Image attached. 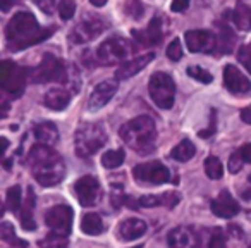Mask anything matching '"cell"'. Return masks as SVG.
Wrapping results in <instances>:
<instances>
[{"instance_id": "40", "label": "cell", "mask_w": 251, "mask_h": 248, "mask_svg": "<svg viewBox=\"0 0 251 248\" xmlns=\"http://www.w3.org/2000/svg\"><path fill=\"white\" fill-rule=\"evenodd\" d=\"M208 248H227L226 238L222 236V233H220V231H215V233H213L212 240H210Z\"/></svg>"}, {"instance_id": "37", "label": "cell", "mask_w": 251, "mask_h": 248, "mask_svg": "<svg viewBox=\"0 0 251 248\" xmlns=\"http://www.w3.org/2000/svg\"><path fill=\"white\" fill-rule=\"evenodd\" d=\"M237 59H239V62L251 73V43L250 45L241 47L239 54H237Z\"/></svg>"}, {"instance_id": "41", "label": "cell", "mask_w": 251, "mask_h": 248, "mask_svg": "<svg viewBox=\"0 0 251 248\" xmlns=\"http://www.w3.org/2000/svg\"><path fill=\"white\" fill-rule=\"evenodd\" d=\"M35 4L45 14H53V11H55V0H35Z\"/></svg>"}, {"instance_id": "33", "label": "cell", "mask_w": 251, "mask_h": 248, "mask_svg": "<svg viewBox=\"0 0 251 248\" xmlns=\"http://www.w3.org/2000/svg\"><path fill=\"white\" fill-rule=\"evenodd\" d=\"M7 207L9 210L16 212L21 209V188L19 186H12L7 192Z\"/></svg>"}, {"instance_id": "39", "label": "cell", "mask_w": 251, "mask_h": 248, "mask_svg": "<svg viewBox=\"0 0 251 248\" xmlns=\"http://www.w3.org/2000/svg\"><path fill=\"white\" fill-rule=\"evenodd\" d=\"M244 161H243V155H241V152H234L232 155H230L229 159V171L232 172V174H236V172L241 171V167H243Z\"/></svg>"}, {"instance_id": "14", "label": "cell", "mask_w": 251, "mask_h": 248, "mask_svg": "<svg viewBox=\"0 0 251 248\" xmlns=\"http://www.w3.org/2000/svg\"><path fill=\"white\" fill-rule=\"evenodd\" d=\"M224 84L234 95H244L251 91V81L232 64L226 66L224 69Z\"/></svg>"}, {"instance_id": "6", "label": "cell", "mask_w": 251, "mask_h": 248, "mask_svg": "<svg viewBox=\"0 0 251 248\" xmlns=\"http://www.w3.org/2000/svg\"><path fill=\"white\" fill-rule=\"evenodd\" d=\"M150 97L160 109H171L176 98V83L167 73H155L148 83Z\"/></svg>"}, {"instance_id": "45", "label": "cell", "mask_w": 251, "mask_h": 248, "mask_svg": "<svg viewBox=\"0 0 251 248\" xmlns=\"http://www.w3.org/2000/svg\"><path fill=\"white\" fill-rule=\"evenodd\" d=\"M241 119H243L246 124H251V105H248L246 109L241 110Z\"/></svg>"}, {"instance_id": "27", "label": "cell", "mask_w": 251, "mask_h": 248, "mask_svg": "<svg viewBox=\"0 0 251 248\" xmlns=\"http://www.w3.org/2000/svg\"><path fill=\"white\" fill-rule=\"evenodd\" d=\"M196 154V148L193 145V141L189 140H182L179 141V145H176L171 152V157L177 162H188L189 159H193V155Z\"/></svg>"}, {"instance_id": "28", "label": "cell", "mask_w": 251, "mask_h": 248, "mask_svg": "<svg viewBox=\"0 0 251 248\" xmlns=\"http://www.w3.org/2000/svg\"><path fill=\"white\" fill-rule=\"evenodd\" d=\"M0 236H2V240H4L5 243L12 245V247H16V248H28V243H26L25 240L16 236V231L11 222L0 224Z\"/></svg>"}, {"instance_id": "2", "label": "cell", "mask_w": 251, "mask_h": 248, "mask_svg": "<svg viewBox=\"0 0 251 248\" xmlns=\"http://www.w3.org/2000/svg\"><path fill=\"white\" fill-rule=\"evenodd\" d=\"M28 165L42 186H55L64 179L66 165L55 150L49 145H35L28 154Z\"/></svg>"}, {"instance_id": "18", "label": "cell", "mask_w": 251, "mask_h": 248, "mask_svg": "<svg viewBox=\"0 0 251 248\" xmlns=\"http://www.w3.org/2000/svg\"><path fill=\"white\" fill-rule=\"evenodd\" d=\"M171 248H198V238L188 226H177L167 236Z\"/></svg>"}, {"instance_id": "31", "label": "cell", "mask_w": 251, "mask_h": 248, "mask_svg": "<svg viewBox=\"0 0 251 248\" xmlns=\"http://www.w3.org/2000/svg\"><path fill=\"white\" fill-rule=\"evenodd\" d=\"M205 172L210 179H220L224 176V167H222V162L219 161L217 157H208L205 161Z\"/></svg>"}, {"instance_id": "22", "label": "cell", "mask_w": 251, "mask_h": 248, "mask_svg": "<svg viewBox=\"0 0 251 248\" xmlns=\"http://www.w3.org/2000/svg\"><path fill=\"white\" fill-rule=\"evenodd\" d=\"M33 133H35V138L40 143L49 145V147L59 140V130H57V126L53 122H40V124L35 126Z\"/></svg>"}, {"instance_id": "38", "label": "cell", "mask_w": 251, "mask_h": 248, "mask_svg": "<svg viewBox=\"0 0 251 248\" xmlns=\"http://www.w3.org/2000/svg\"><path fill=\"white\" fill-rule=\"evenodd\" d=\"M164 207V198L162 195H145L140 198V207Z\"/></svg>"}, {"instance_id": "24", "label": "cell", "mask_w": 251, "mask_h": 248, "mask_svg": "<svg viewBox=\"0 0 251 248\" xmlns=\"http://www.w3.org/2000/svg\"><path fill=\"white\" fill-rule=\"evenodd\" d=\"M33 207H35V192H33V188H28V200H26V203L21 207V212H19V219H21V224L26 231L36 229V222L33 219Z\"/></svg>"}, {"instance_id": "4", "label": "cell", "mask_w": 251, "mask_h": 248, "mask_svg": "<svg viewBox=\"0 0 251 248\" xmlns=\"http://www.w3.org/2000/svg\"><path fill=\"white\" fill-rule=\"evenodd\" d=\"M76 154L79 157H91L95 155L107 141L105 130L100 124H83L76 131Z\"/></svg>"}, {"instance_id": "43", "label": "cell", "mask_w": 251, "mask_h": 248, "mask_svg": "<svg viewBox=\"0 0 251 248\" xmlns=\"http://www.w3.org/2000/svg\"><path fill=\"white\" fill-rule=\"evenodd\" d=\"M189 7V0H172V11L184 12Z\"/></svg>"}, {"instance_id": "32", "label": "cell", "mask_w": 251, "mask_h": 248, "mask_svg": "<svg viewBox=\"0 0 251 248\" xmlns=\"http://www.w3.org/2000/svg\"><path fill=\"white\" fill-rule=\"evenodd\" d=\"M188 74L193 78V80L200 81V83H205V84H208V83H212V81H213L212 74H210L206 69H203V67H200V66H189L188 67Z\"/></svg>"}, {"instance_id": "46", "label": "cell", "mask_w": 251, "mask_h": 248, "mask_svg": "<svg viewBox=\"0 0 251 248\" xmlns=\"http://www.w3.org/2000/svg\"><path fill=\"white\" fill-rule=\"evenodd\" d=\"M16 0H0V9H2V12H9V9L14 5Z\"/></svg>"}, {"instance_id": "7", "label": "cell", "mask_w": 251, "mask_h": 248, "mask_svg": "<svg viewBox=\"0 0 251 248\" xmlns=\"http://www.w3.org/2000/svg\"><path fill=\"white\" fill-rule=\"evenodd\" d=\"M26 80H28V69L21 67L11 60H4L0 66V84L12 97H19L25 91Z\"/></svg>"}, {"instance_id": "3", "label": "cell", "mask_w": 251, "mask_h": 248, "mask_svg": "<svg viewBox=\"0 0 251 248\" xmlns=\"http://www.w3.org/2000/svg\"><path fill=\"white\" fill-rule=\"evenodd\" d=\"M119 135L124 140L127 147H131L138 154H150L155 148V140H157V128L155 122L148 115H140L126 124H122Z\"/></svg>"}, {"instance_id": "10", "label": "cell", "mask_w": 251, "mask_h": 248, "mask_svg": "<svg viewBox=\"0 0 251 248\" xmlns=\"http://www.w3.org/2000/svg\"><path fill=\"white\" fill-rule=\"evenodd\" d=\"M133 176L141 183H150V185H164L171 179V172L162 162L151 161L138 164L133 169Z\"/></svg>"}, {"instance_id": "49", "label": "cell", "mask_w": 251, "mask_h": 248, "mask_svg": "<svg viewBox=\"0 0 251 248\" xmlns=\"http://www.w3.org/2000/svg\"><path fill=\"white\" fill-rule=\"evenodd\" d=\"M7 147H9V140L7 138H2V152H7Z\"/></svg>"}, {"instance_id": "47", "label": "cell", "mask_w": 251, "mask_h": 248, "mask_svg": "<svg viewBox=\"0 0 251 248\" xmlns=\"http://www.w3.org/2000/svg\"><path fill=\"white\" fill-rule=\"evenodd\" d=\"M90 2L95 5V7H103V5L107 4V0H90Z\"/></svg>"}, {"instance_id": "12", "label": "cell", "mask_w": 251, "mask_h": 248, "mask_svg": "<svg viewBox=\"0 0 251 248\" xmlns=\"http://www.w3.org/2000/svg\"><path fill=\"white\" fill-rule=\"evenodd\" d=\"M74 192L77 195V200H79L81 205L84 207H91L98 202L100 198V183H98L97 178L93 176H83L76 181L74 185Z\"/></svg>"}, {"instance_id": "21", "label": "cell", "mask_w": 251, "mask_h": 248, "mask_svg": "<svg viewBox=\"0 0 251 248\" xmlns=\"http://www.w3.org/2000/svg\"><path fill=\"white\" fill-rule=\"evenodd\" d=\"M145 233H147V224L141 219H127L119 226V234L126 241L136 240V238L143 236Z\"/></svg>"}, {"instance_id": "25", "label": "cell", "mask_w": 251, "mask_h": 248, "mask_svg": "<svg viewBox=\"0 0 251 248\" xmlns=\"http://www.w3.org/2000/svg\"><path fill=\"white\" fill-rule=\"evenodd\" d=\"M217 28H219V40H217V45L222 50V54H230L234 49V43H236V36H234L232 29L226 25V23H217Z\"/></svg>"}, {"instance_id": "23", "label": "cell", "mask_w": 251, "mask_h": 248, "mask_svg": "<svg viewBox=\"0 0 251 248\" xmlns=\"http://www.w3.org/2000/svg\"><path fill=\"white\" fill-rule=\"evenodd\" d=\"M232 23L241 31H251V7H248L244 2H237L232 11Z\"/></svg>"}, {"instance_id": "8", "label": "cell", "mask_w": 251, "mask_h": 248, "mask_svg": "<svg viewBox=\"0 0 251 248\" xmlns=\"http://www.w3.org/2000/svg\"><path fill=\"white\" fill-rule=\"evenodd\" d=\"M66 67L62 60L57 59L52 54H45L43 60L35 71H33V81L35 83H50V81H66Z\"/></svg>"}, {"instance_id": "26", "label": "cell", "mask_w": 251, "mask_h": 248, "mask_svg": "<svg viewBox=\"0 0 251 248\" xmlns=\"http://www.w3.org/2000/svg\"><path fill=\"white\" fill-rule=\"evenodd\" d=\"M103 229H105L103 220H101V217L95 212L86 214V216L83 217V220H81V231L86 234H91V236L103 233Z\"/></svg>"}, {"instance_id": "11", "label": "cell", "mask_w": 251, "mask_h": 248, "mask_svg": "<svg viewBox=\"0 0 251 248\" xmlns=\"http://www.w3.org/2000/svg\"><path fill=\"white\" fill-rule=\"evenodd\" d=\"M73 209L69 205H57L47 212L45 222L50 227V231L59 234H69L71 227H73Z\"/></svg>"}, {"instance_id": "30", "label": "cell", "mask_w": 251, "mask_h": 248, "mask_svg": "<svg viewBox=\"0 0 251 248\" xmlns=\"http://www.w3.org/2000/svg\"><path fill=\"white\" fill-rule=\"evenodd\" d=\"M124 150L119 148V150H108L101 155V164L105 165L107 169H115L124 162Z\"/></svg>"}, {"instance_id": "35", "label": "cell", "mask_w": 251, "mask_h": 248, "mask_svg": "<svg viewBox=\"0 0 251 248\" xmlns=\"http://www.w3.org/2000/svg\"><path fill=\"white\" fill-rule=\"evenodd\" d=\"M74 12H76V4H74L73 0H62V2L59 4V14L64 21L73 19Z\"/></svg>"}, {"instance_id": "9", "label": "cell", "mask_w": 251, "mask_h": 248, "mask_svg": "<svg viewBox=\"0 0 251 248\" xmlns=\"http://www.w3.org/2000/svg\"><path fill=\"white\" fill-rule=\"evenodd\" d=\"M105 29V23L101 18L97 16H84L71 31V42L81 45V43H88L91 40H95L98 35H101Z\"/></svg>"}, {"instance_id": "34", "label": "cell", "mask_w": 251, "mask_h": 248, "mask_svg": "<svg viewBox=\"0 0 251 248\" xmlns=\"http://www.w3.org/2000/svg\"><path fill=\"white\" fill-rule=\"evenodd\" d=\"M126 12L131 16L133 19H141L145 14V7L140 0H127V5H126Z\"/></svg>"}, {"instance_id": "42", "label": "cell", "mask_w": 251, "mask_h": 248, "mask_svg": "<svg viewBox=\"0 0 251 248\" xmlns=\"http://www.w3.org/2000/svg\"><path fill=\"white\" fill-rule=\"evenodd\" d=\"M215 133V110H212V119H210V128L208 130H203L200 131V137L201 138H208Z\"/></svg>"}, {"instance_id": "17", "label": "cell", "mask_w": 251, "mask_h": 248, "mask_svg": "<svg viewBox=\"0 0 251 248\" xmlns=\"http://www.w3.org/2000/svg\"><path fill=\"white\" fill-rule=\"evenodd\" d=\"M212 212L220 219H230V217L239 214V203L230 196V193L227 190H224L212 202Z\"/></svg>"}, {"instance_id": "50", "label": "cell", "mask_w": 251, "mask_h": 248, "mask_svg": "<svg viewBox=\"0 0 251 248\" xmlns=\"http://www.w3.org/2000/svg\"><path fill=\"white\" fill-rule=\"evenodd\" d=\"M134 248H143V245H138V247H134Z\"/></svg>"}, {"instance_id": "16", "label": "cell", "mask_w": 251, "mask_h": 248, "mask_svg": "<svg viewBox=\"0 0 251 248\" xmlns=\"http://www.w3.org/2000/svg\"><path fill=\"white\" fill-rule=\"evenodd\" d=\"M133 36L145 47H153V45H158L164 38V21L162 18H153L150 21V25L147 26V29H133Z\"/></svg>"}, {"instance_id": "36", "label": "cell", "mask_w": 251, "mask_h": 248, "mask_svg": "<svg viewBox=\"0 0 251 248\" xmlns=\"http://www.w3.org/2000/svg\"><path fill=\"white\" fill-rule=\"evenodd\" d=\"M167 57L171 60H181L182 57V47H181V42H179V38H174L171 43H169L167 47Z\"/></svg>"}, {"instance_id": "5", "label": "cell", "mask_w": 251, "mask_h": 248, "mask_svg": "<svg viewBox=\"0 0 251 248\" xmlns=\"http://www.w3.org/2000/svg\"><path fill=\"white\" fill-rule=\"evenodd\" d=\"M134 45L129 40L122 36H110L103 40L97 49V60L101 66H112V64L124 62L127 57L133 54Z\"/></svg>"}, {"instance_id": "48", "label": "cell", "mask_w": 251, "mask_h": 248, "mask_svg": "<svg viewBox=\"0 0 251 248\" xmlns=\"http://www.w3.org/2000/svg\"><path fill=\"white\" fill-rule=\"evenodd\" d=\"M229 231H230V234H237V236H239V238L243 236V233H241V231L237 229L236 226H230V227H229Z\"/></svg>"}, {"instance_id": "51", "label": "cell", "mask_w": 251, "mask_h": 248, "mask_svg": "<svg viewBox=\"0 0 251 248\" xmlns=\"http://www.w3.org/2000/svg\"><path fill=\"white\" fill-rule=\"evenodd\" d=\"M248 181H250V183H251V174H250V178H248Z\"/></svg>"}, {"instance_id": "19", "label": "cell", "mask_w": 251, "mask_h": 248, "mask_svg": "<svg viewBox=\"0 0 251 248\" xmlns=\"http://www.w3.org/2000/svg\"><path fill=\"white\" fill-rule=\"evenodd\" d=\"M153 59H155V54L148 52V54H145V55L134 57V59L127 60V62H122V66L119 67L117 73H115V78H117V80H129L134 74L143 71Z\"/></svg>"}, {"instance_id": "44", "label": "cell", "mask_w": 251, "mask_h": 248, "mask_svg": "<svg viewBox=\"0 0 251 248\" xmlns=\"http://www.w3.org/2000/svg\"><path fill=\"white\" fill-rule=\"evenodd\" d=\"M239 152H241V155H243V161L251 164V143L243 145V147L239 148Z\"/></svg>"}, {"instance_id": "1", "label": "cell", "mask_w": 251, "mask_h": 248, "mask_svg": "<svg viewBox=\"0 0 251 248\" xmlns=\"http://www.w3.org/2000/svg\"><path fill=\"white\" fill-rule=\"evenodd\" d=\"M52 31V28H42L31 12H18L7 23L5 42L12 52H19L47 40Z\"/></svg>"}, {"instance_id": "13", "label": "cell", "mask_w": 251, "mask_h": 248, "mask_svg": "<svg viewBox=\"0 0 251 248\" xmlns=\"http://www.w3.org/2000/svg\"><path fill=\"white\" fill-rule=\"evenodd\" d=\"M186 45L195 54H210L217 49V36L206 29H193L184 35Z\"/></svg>"}, {"instance_id": "20", "label": "cell", "mask_w": 251, "mask_h": 248, "mask_svg": "<svg viewBox=\"0 0 251 248\" xmlns=\"http://www.w3.org/2000/svg\"><path fill=\"white\" fill-rule=\"evenodd\" d=\"M69 102L71 95L64 88H52V90L47 91L45 98H43V104L49 109H52V110H64L69 105Z\"/></svg>"}, {"instance_id": "15", "label": "cell", "mask_w": 251, "mask_h": 248, "mask_svg": "<svg viewBox=\"0 0 251 248\" xmlns=\"http://www.w3.org/2000/svg\"><path fill=\"white\" fill-rule=\"evenodd\" d=\"M115 91H117V81L115 80H107L97 84L95 90L91 91L90 100H88L90 110H98V109L105 107L110 102V98L115 95Z\"/></svg>"}, {"instance_id": "29", "label": "cell", "mask_w": 251, "mask_h": 248, "mask_svg": "<svg viewBox=\"0 0 251 248\" xmlns=\"http://www.w3.org/2000/svg\"><path fill=\"white\" fill-rule=\"evenodd\" d=\"M67 245H69V240L66 234L53 233V231H50L45 238L38 241L40 248H67Z\"/></svg>"}]
</instances>
